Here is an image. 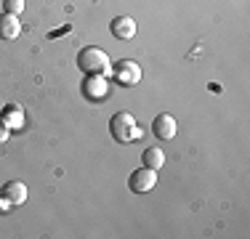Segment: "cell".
I'll return each mask as SVG.
<instances>
[{"instance_id":"obj_1","label":"cell","mask_w":250,"mask_h":239,"mask_svg":"<svg viewBox=\"0 0 250 239\" xmlns=\"http://www.w3.org/2000/svg\"><path fill=\"white\" fill-rule=\"evenodd\" d=\"M109 133L117 143H130L136 139H141V128L136 122V117L130 112H117L115 117L109 120Z\"/></svg>"},{"instance_id":"obj_2","label":"cell","mask_w":250,"mask_h":239,"mask_svg":"<svg viewBox=\"0 0 250 239\" xmlns=\"http://www.w3.org/2000/svg\"><path fill=\"white\" fill-rule=\"evenodd\" d=\"M77 67L85 75H104V72H109L112 61H109V53L106 51H101L96 45H88L77 53Z\"/></svg>"},{"instance_id":"obj_3","label":"cell","mask_w":250,"mask_h":239,"mask_svg":"<svg viewBox=\"0 0 250 239\" xmlns=\"http://www.w3.org/2000/svg\"><path fill=\"white\" fill-rule=\"evenodd\" d=\"M154 186H157V170H152V167H146V165L128 176V189L133 191V194H149Z\"/></svg>"},{"instance_id":"obj_4","label":"cell","mask_w":250,"mask_h":239,"mask_svg":"<svg viewBox=\"0 0 250 239\" xmlns=\"http://www.w3.org/2000/svg\"><path fill=\"white\" fill-rule=\"evenodd\" d=\"M115 77L123 82V85H136L141 80V67L130 59H123V61L115 64Z\"/></svg>"},{"instance_id":"obj_5","label":"cell","mask_w":250,"mask_h":239,"mask_svg":"<svg viewBox=\"0 0 250 239\" xmlns=\"http://www.w3.org/2000/svg\"><path fill=\"white\" fill-rule=\"evenodd\" d=\"M0 197H3L8 205H24L27 202V183L21 181H8L0 186Z\"/></svg>"},{"instance_id":"obj_6","label":"cell","mask_w":250,"mask_h":239,"mask_svg":"<svg viewBox=\"0 0 250 239\" xmlns=\"http://www.w3.org/2000/svg\"><path fill=\"white\" fill-rule=\"evenodd\" d=\"M152 133L157 136V139H163V141H170L176 136V117L168 115V112L157 115L154 122H152Z\"/></svg>"},{"instance_id":"obj_7","label":"cell","mask_w":250,"mask_h":239,"mask_svg":"<svg viewBox=\"0 0 250 239\" xmlns=\"http://www.w3.org/2000/svg\"><path fill=\"white\" fill-rule=\"evenodd\" d=\"M109 32L115 35L117 40H133L136 38V21L130 16H115L109 21Z\"/></svg>"},{"instance_id":"obj_8","label":"cell","mask_w":250,"mask_h":239,"mask_svg":"<svg viewBox=\"0 0 250 239\" xmlns=\"http://www.w3.org/2000/svg\"><path fill=\"white\" fill-rule=\"evenodd\" d=\"M21 35V21L14 14L0 16V40H16Z\"/></svg>"},{"instance_id":"obj_9","label":"cell","mask_w":250,"mask_h":239,"mask_svg":"<svg viewBox=\"0 0 250 239\" xmlns=\"http://www.w3.org/2000/svg\"><path fill=\"white\" fill-rule=\"evenodd\" d=\"M106 80H104V75H88V80H85V88H83V93L88 96V99H93V101H99V99H104L106 96Z\"/></svg>"},{"instance_id":"obj_10","label":"cell","mask_w":250,"mask_h":239,"mask_svg":"<svg viewBox=\"0 0 250 239\" xmlns=\"http://www.w3.org/2000/svg\"><path fill=\"white\" fill-rule=\"evenodd\" d=\"M141 162H144L146 167H152V170H160V167L165 165V152L157 146H149L144 149V154H141Z\"/></svg>"},{"instance_id":"obj_11","label":"cell","mask_w":250,"mask_h":239,"mask_svg":"<svg viewBox=\"0 0 250 239\" xmlns=\"http://www.w3.org/2000/svg\"><path fill=\"white\" fill-rule=\"evenodd\" d=\"M0 120H3V122L8 125L11 130H14V128H21V125H24V112H21V106L8 104V109L0 115Z\"/></svg>"},{"instance_id":"obj_12","label":"cell","mask_w":250,"mask_h":239,"mask_svg":"<svg viewBox=\"0 0 250 239\" xmlns=\"http://www.w3.org/2000/svg\"><path fill=\"white\" fill-rule=\"evenodd\" d=\"M21 11H24V0H5V14L21 16Z\"/></svg>"},{"instance_id":"obj_13","label":"cell","mask_w":250,"mask_h":239,"mask_svg":"<svg viewBox=\"0 0 250 239\" xmlns=\"http://www.w3.org/2000/svg\"><path fill=\"white\" fill-rule=\"evenodd\" d=\"M8 136H11V128L3 122V120H0V146H3L5 141H8Z\"/></svg>"},{"instance_id":"obj_14","label":"cell","mask_w":250,"mask_h":239,"mask_svg":"<svg viewBox=\"0 0 250 239\" xmlns=\"http://www.w3.org/2000/svg\"><path fill=\"white\" fill-rule=\"evenodd\" d=\"M0 199H3V197H0Z\"/></svg>"}]
</instances>
